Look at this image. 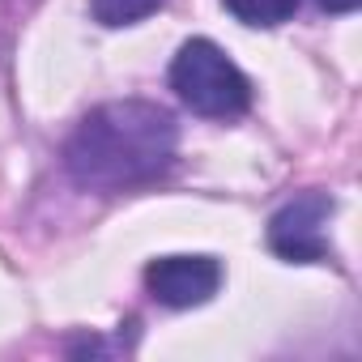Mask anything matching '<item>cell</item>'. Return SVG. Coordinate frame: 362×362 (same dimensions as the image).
<instances>
[{
	"mask_svg": "<svg viewBox=\"0 0 362 362\" xmlns=\"http://www.w3.org/2000/svg\"><path fill=\"white\" fill-rule=\"evenodd\" d=\"M179 128L166 107L145 98L94 107L64 145V170L73 184L94 192L145 188L175 166Z\"/></svg>",
	"mask_w": 362,
	"mask_h": 362,
	"instance_id": "cell-1",
	"label": "cell"
},
{
	"mask_svg": "<svg viewBox=\"0 0 362 362\" xmlns=\"http://www.w3.org/2000/svg\"><path fill=\"white\" fill-rule=\"evenodd\" d=\"M170 90L205 119H235L252 107V81L209 39H188L179 47L170 60Z\"/></svg>",
	"mask_w": 362,
	"mask_h": 362,
	"instance_id": "cell-2",
	"label": "cell"
},
{
	"mask_svg": "<svg viewBox=\"0 0 362 362\" xmlns=\"http://www.w3.org/2000/svg\"><path fill=\"white\" fill-rule=\"evenodd\" d=\"M337 201L328 192H303L294 201H286L273 218H269V247L294 264H311V260H328V218H332Z\"/></svg>",
	"mask_w": 362,
	"mask_h": 362,
	"instance_id": "cell-3",
	"label": "cell"
},
{
	"mask_svg": "<svg viewBox=\"0 0 362 362\" xmlns=\"http://www.w3.org/2000/svg\"><path fill=\"white\" fill-rule=\"evenodd\" d=\"M222 286V264L214 256H162L145 264V290L153 303L184 311V307H201L218 294Z\"/></svg>",
	"mask_w": 362,
	"mask_h": 362,
	"instance_id": "cell-4",
	"label": "cell"
},
{
	"mask_svg": "<svg viewBox=\"0 0 362 362\" xmlns=\"http://www.w3.org/2000/svg\"><path fill=\"white\" fill-rule=\"evenodd\" d=\"M166 0H90V13L98 26H136L145 18H153Z\"/></svg>",
	"mask_w": 362,
	"mask_h": 362,
	"instance_id": "cell-5",
	"label": "cell"
},
{
	"mask_svg": "<svg viewBox=\"0 0 362 362\" xmlns=\"http://www.w3.org/2000/svg\"><path fill=\"white\" fill-rule=\"evenodd\" d=\"M222 5L247 26H281L298 13L303 0H222Z\"/></svg>",
	"mask_w": 362,
	"mask_h": 362,
	"instance_id": "cell-6",
	"label": "cell"
},
{
	"mask_svg": "<svg viewBox=\"0 0 362 362\" xmlns=\"http://www.w3.org/2000/svg\"><path fill=\"white\" fill-rule=\"evenodd\" d=\"M358 5H362V0H320L324 13H354Z\"/></svg>",
	"mask_w": 362,
	"mask_h": 362,
	"instance_id": "cell-7",
	"label": "cell"
}]
</instances>
